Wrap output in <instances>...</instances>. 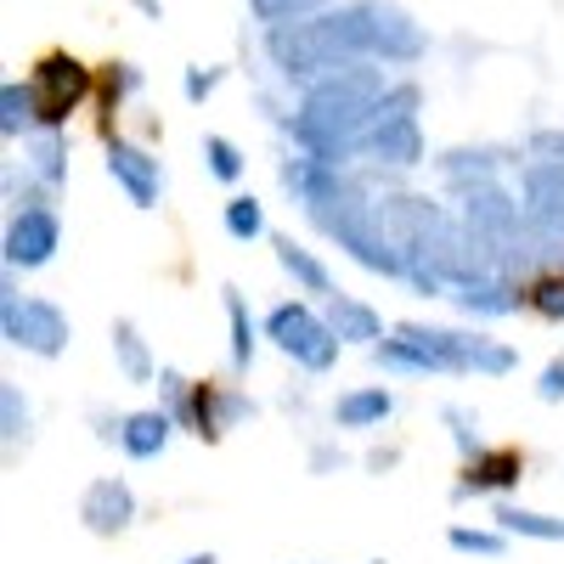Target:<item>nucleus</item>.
I'll return each mask as SVG.
<instances>
[{
  "label": "nucleus",
  "mask_w": 564,
  "mask_h": 564,
  "mask_svg": "<svg viewBox=\"0 0 564 564\" xmlns=\"http://www.w3.org/2000/svg\"><path fill=\"white\" fill-rule=\"evenodd\" d=\"M220 305H226V334H231V372H243L254 367V356H260V334L265 327H254V316H249V300H243V289H220Z\"/></svg>",
  "instance_id": "obj_19"
},
{
  "label": "nucleus",
  "mask_w": 564,
  "mask_h": 564,
  "mask_svg": "<svg viewBox=\"0 0 564 564\" xmlns=\"http://www.w3.org/2000/svg\"><path fill=\"white\" fill-rule=\"evenodd\" d=\"M204 159H209V175H215V181H226V186L243 181V153L231 148L226 135H204Z\"/></svg>",
  "instance_id": "obj_28"
},
{
  "label": "nucleus",
  "mask_w": 564,
  "mask_h": 564,
  "mask_svg": "<svg viewBox=\"0 0 564 564\" xmlns=\"http://www.w3.org/2000/svg\"><path fill=\"white\" fill-rule=\"evenodd\" d=\"M175 441V417L164 406H141V412H124V430H119V452L130 463H153L164 457Z\"/></svg>",
  "instance_id": "obj_14"
},
{
  "label": "nucleus",
  "mask_w": 564,
  "mask_h": 564,
  "mask_svg": "<svg viewBox=\"0 0 564 564\" xmlns=\"http://www.w3.org/2000/svg\"><path fill=\"white\" fill-rule=\"evenodd\" d=\"M491 525L513 542H564V520L558 513H542V508H525V502H513V497H502L497 508H491Z\"/></svg>",
  "instance_id": "obj_18"
},
{
  "label": "nucleus",
  "mask_w": 564,
  "mask_h": 564,
  "mask_svg": "<svg viewBox=\"0 0 564 564\" xmlns=\"http://www.w3.org/2000/svg\"><path fill=\"white\" fill-rule=\"evenodd\" d=\"M260 417V401L243 390V384H215V379H198L193 390V423L186 435L204 441V446H220L238 423H254Z\"/></svg>",
  "instance_id": "obj_5"
},
{
  "label": "nucleus",
  "mask_w": 564,
  "mask_h": 564,
  "mask_svg": "<svg viewBox=\"0 0 564 564\" xmlns=\"http://www.w3.org/2000/svg\"><path fill=\"white\" fill-rule=\"evenodd\" d=\"M0 339L23 356H40V361H57L74 339V322L57 300L45 294H18V282L7 271V289H0Z\"/></svg>",
  "instance_id": "obj_3"
},
{
  "label": "nucleus",
  "mask_w": 564,
  "mask_h": 564,
  "mask_svg": "<svg viewBox=\"0 0 564 564\" xmlns=\"http://www.w3.org/2000/svg\"><path fill=\"white\" fill-rule=\"evenodd\" d=\"M367 564H384V558H367Z\"/></svg>",
  "instance_id": "obj_35"
},
{
  "label": "nucleus",
  "mask_w": 564,
  "mask_h": 564,
  "mask_svg": "<svg viewBox=\"0 0 564 564\" xmlns=\"http://www.w3.org/2000/svg\"><path fill=\"white\" fill-rule=\"evenodd\" d=\"M520 204H525V220H531L536 238L564 254V164L536 159L520 181Z\"/></svg>",
  "instance_id": "obj_7"
},
{
  "label": "nucleus",
  "mask_w": 564,
  "mask_h": 564,
  "mask_svg": "<svg viewBox=\"0 0 564 564\" xmlns=\"http://www.w3.org/2000/svg\"><path fill=\"white\" fill-rule=\"evenodd\" d=\"M135 513H141V502H135L130 480H119V475H97L79 491V525L90 536H108V542L124 536L135 525Z\"/></svg>",
  "instance_id": "obj_8"
},
{
  "label": "nucleus",
  "mask_w": 564,
  "mask_h": 564,
  "mask_svg": "<svg viewBox=\"0 0 564 564\" xmlns=\"http://www.w3.org/2000/svg\"><path fill=\"white\" fill-rule=\"evenodd\" d=\"M181 564H220V558H215V553H209V547H204V553H186V558H181Z\"/></svg>",
  "instance_id": "obj_34"
},
{
  "label": "nucleus",
  "mask_w": 564,
  "mask_h": 564,
  "mask_svg": "<svg viewBox=\"0 0 564 564\" xmlns=\"http://www.w3.org/2000/svg\"><path fill=\"white\" fill-rule=\"evenodd\" d=\"M322 316H327V327L345 339V350L356 345V350H372V345H384L390 339V327H384V316L372 311L367 300H356V294H334L322 305Z\"/></svg>",
  "instance_id": "obj_12"
},
{
  "label": "nucleus",
  "mask_w": 564,
  "mask_h": 564,
  "mask_svg": "<svg viewBox=\"0 0 564 564\" xmlns=\"http://www.w3.org/2000/svg\"><path fill=\"white\" fill-rule=\"evenodd\" d=\"M209 85H215V74H186V97L204 102V97H209Z\"/></svg>",
  "instance_id": "obj_33"
},
{
  "label": "nucleus",
  "mask_w": 564,
  "mask_h": 564,
  "mask_svg": "<svg viewBox=\"0 0 564 564\" xmlns=\"http://www.w3.org/2000/svg\"><path fill=\"white\" fill-rule=\"evenodd\" d=\"M536 401H542V406H564V350L536 372Z\"/></svg>",
  "instance_id": "obj_29"
},
{
  "label": "nucleus",
  "mask_w": 564,
  "mask_h": 564,
  "mask_svg": "<svg viewBox=\"0 0 564 564\" xmlns=\"http://www.w3.org/2000/svg\"><path fill=\"white\" fill-rule=\"evenodd\" d=\"M441 423H446V435H452V446H457V457L463 463H475L491 441L480 435V412L475 406H463V401H446L441 406Z\"/></svg>",
  "instance_id": "obj_22"
},
{
  "label": "nucleus",
  "mask_w": 564,
  "mask_h": 564,
  "mask_svg": "<svg viewBox=\"0 0 564 564\" xmlns=\"http://www.w3.org/2000/svg\"><path fill=\"white\" fill-rule=\"evenodd\" d=\"M0 130L7 135H29V130H40V102H34V85H7L0 90Z\"/></svg>",
  "instance_id": "obj_26"
},
{
  "label": "nucleus",
  "mask_w": 564,
  "mask_h": 564,
  "mask_svg": "<svg viewBox=\"0 0 564 564\" xmlns=\"http://www.w3.org/2000/svg\"><path fill=\"white\" fill-rule=\"evenodd\" d=\"M34 85V102H40V130H63L85 102H90V90H97V74H90L79 57L68 52H45L29 74Z\"/></svg>",
  "instance_id": "obj_4"
},
{
  "label": "nucleus",
  "mask_w": 564,
  "mask_h": 564,
  "mask_svg": "<svg viewBox=\"0 0 564 564\" xmlns=\"http://www.w3.org/2000/svg\"><path fill=\"white\" fill-rule=\"evenodd\" d=\"M193 390H198V379H186V372H175V367L159 372V406L175 417V430L193 423Z\"/></svg>",
  "instance_id": "obj_27"
},
{
  "label": "nucleus",
  "mask_w": 564,
  "mask_h": 564,
  "mask_svg": "<svg viewBox=\"0 0 564 564\" xmlns=\"http://www.w3.org/2000/svg\"><path fill=\"white\" fill-rule=\"evenodd\" d=\"M367 148L379 153L384 164H395V170L423 164V135H417V119H412V113H379V108H372V135H367Z\"/></svg>",
  "instance_id": "obj_15"
},
{
  "label": "nucleus",
  "mask_w": 564,
  "mask_h": 564,
  "mask_svg": "<svg viewBox=\"0 0 564 564\" xmlns=\"http://www.w3.org/2000/svg\"><path fill=\"white\" fill-rule=\"evenodd\" d=\"M520 480H525V452H520V446H486L475 463H463L452 497H457V502H468V497L502 502L508 491H520Z\"/></svg>",
  "instance_id": "obj_9"
},
{
  "label": "nucleus",
  "mask_w": 564,
  "mask_h": 564,
  "mask_svg": "<svg viewBox=\"0 0 564 564\" xmlns=\"http://www.w3.org/2000/svg\"><path fill=\"white\" fill-rule=\"evenodd\" d=\"M395 417V390L384 384H356L334 401V430H384Z\"/></svg>",
  "instance_id": "obj_16"
},
{
  "label": "nucleus",
  "mask_w": 564,
  "mask_h": 564,
  "mask_svg": "<svg viewBox=\"0 0 564 564\" xmlns=\"http://www.w3.org/2000/svg\"><path fill=\"white\" fill-rule=\"evenodd\" d=\"M226 238L231 243H260V238H271V226H265V209H260V198H249V193H238V198H226Z\"/></svg>",
  "instance_id": "obj_24"
},
{
  "label": "nucleus",
  "mask_w": 564,
  "mask_h": 564,
  "mask_svg": "<svg viewBox=\"0 0 564 564\" xmlns=\"http://www.w3.org/2000/svg\"><path fill=\"white\" fill-rule=\"evenodd\" d=\"M452 305L468 322H502L513 311H525V282L513 271H486V276H468L452 289Z\"/></svg>",
  "instance_id": "obj_10"
},
{
  "label": "nucleus",
  "mask_w": 564,
  "mask_h": 564,
  "mask_svg": "<svg viewBox=\"0 0 564 564\" xmlns=\"http://www.w3.org/2000/svg\"><path fill=\"white\" fill-rule=\"evenodd\" d=\"M108 175L130 193L135 209H159V198H164V170H159V159H153L148 148L108 135Z\"/></svg>",
  "instance_id": "obj_11"
},
{
  "label": "nucleus",
  "mask_w": 564,
  "mask_h": 564,
  "mask_svg": "<svg viewBox=\"0 0 564 564\" xmlns=\"http://www.w3.org/2000/svg\"><path fill=\"white\" fill-rule=\"evenodd\" d=\"M0 441H7V452L34 441V406H29L23 384H12V379L0 384Z\"/></svg>",
  "instance_id": "obj_21"
},
{
  "label": "nucleus",
  "mask_w": 564,
  "mask_h": 564,
  "mask_svg": "<svg viewBox=\"0 0 564 564\" xmlns=\"http://www.w3.org/2000/svg\"><path fill=\"white\" fill-rule=\"evenodd\" d=\"M108 345H113V367H119V379H124V384H159V372H164V367H159L153 345L141 339V327H135L130 316L113 322Z\"/></svg>",
  "instance_id": "obj_17"
},
{
  "label": "nucleus",
  "mask_w": 564,
  "mask_h": 564,
  "mask_svg": "<svg viewBox=\"0 0 564 564\" xmlns=\"http://www.w3.org/2000/svg\"><path fill=\"white\" fill-rule=\"evenodd\" d=\"M525 311L547 327H564V265H542L525 276Z\"/></svg>",
  "instance_id": "obj_20"
},
{
  "label": "nucleus",
  "mask_w": 564,
  "mask_h": 564,
  "mask_svg": "<svg viewBox=\"0 0 564 564\" xmlns=\"http://www.w3.org/2000/svg\"><path fill=\"white\" fill-rule=\"evenodd\" d=\"M345 463H350V452H345L339 441H316V446H311V457H305L311 475H339Z\"/></svg>",
  "instance_id": "obj_30"
},
{
  "label": "nucleus",
  "mask_w": 564,
  "mask_h": 564,
  "mask_svg": "<svg viewBox=\"0 0 564 564\" xmlns=\"http://www.w3.org/2000/svg\"><path fill=\"white\" fill-rule=\"evenodd\" d=\"M395 463H401V446H372L367 452V475H390Z\"/></svg>",
  "instance_id": "obj_32"
},
{
  "label": "nucleus",
  "mask_w": 564,
  "mask_h": 564,
  "mask_svg": "<svg viewBox=\"0 0 564 564\" xmlns=\"http://www.w3.org/2000/svg\"><path fill=\"white\" fill-rule=\"evenodd\" d=\"M34 175L45 193H57V186L68 181V135L63 130H40L34 135Z\"/></svg>",
  "instance_id": "obj_23"
},
{
  "label": "nucleus",
  "mask_w": 564,
  "mask_h": 564,
  "mask_svg": "<svg viewBox=\"0 0 564 564\" xmlns=\"http://www.w3.org/2000/svg\"><path fill=\"white\" fill-rule=\"evenodd\" d=\"M265 339L289 356L300 372H334L339 367V356H345V339L327 327V316L311 305V300H282V305H271L265 311Z\"/></svg>",
  "instance_id": "obj_2"
},
{
  "label": "nucleus",
  "mask_w": 564,
  "mask_h": 564,
  "mask_svg": "<svg viewBox=\"0 0 564 564\" xmlns=\"http://www.w3.org/2000/svg\"><path fill=\"white\" fill-rule=\"evenodd\" d=\"M446 547L452 553H468V558H502L508 553V536L497 525L486 531V525H463L457 520V525H446Z\"/></svg>",
  "instance_id": "obj_25"
},
{
  "label": "nucleus",
  "mask_w": 564,
  "mask_h": 564,
  "mask_svg": "<svg viewBox=\"0 0 564 564\" xmlns=\"http://www.w3.org/2000/svg\"><path fill=\"white\" fill-rule=\"evenodd\" d=\"M384 372L401 379H508L520 350L491 339L480 327H435V322H395L384 345L367 350Z\"/></svg>",
  "instance_id": "obj_1"
},
{
  "label": "nucleus",
  "mask_w": 564,
  "mask_h": 564,
  "mask_svg": "<svg viewBox=\"0 0 564 564\" xmlns=\"http://www.w3.org/2000/svg\"><path fill=\"white\" fill-rule=\"evenodd\" d=\"M271 249H276V265H282V276H289L294 282V294H305L311 305L322 300H334L339 289H334V271H327L322 260H316V249H305V243H294V238H282V231H276V238H271Z\"/></svg>",
  "instance_id": "obj_13"
},
{
  "label": "nucleus",
  "mask_w": 564,
  "mask_h": 564,
  "mask_svg": "<svg viewBox=\"0 0 564 564\" xmlns=\"http://www.w3.org/2000/svg\"><path fill=\"white\" fill-rule=\"evenodd\" d=\"M311 0H254V12L265 18V23H276V18H289V12H305Z\"/></svg>",
  "instance_id": "obj_31"
},
{
  "label": "nucleus",
  "mask_w": 564,
  "mask_h": 564,
  "mask_svg": "<svg viewBox=\"0 0 564 564\" xmlns=\"http://www.w3.org/2000/svg\"><path fill=\"white\" fill-rule=\"evenodd\" d=\"M63 249V220L52 204H29L7 220V271H40Z\"/></svg>",
  "instance_id": "obj_6"
}]
</instances>
